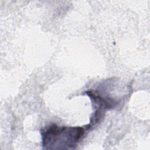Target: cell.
<instances>
[{"instance_id": "cell-1", "label": "cell", "mask_w": 150, "mask_h": 150, "mask_svg": "<svg viewBox=\"0 0 150 150\" xmlns=\"http://www.w3.org/2000/svg\"><path fill=\"white\" fill-rule=\"evenodd\" d=\"M83 127L59 126L56 124L43 128L40 131L42 145L46 149H70L76 147L83 138L86 129Z\"/></svg>"}]
</instances>
